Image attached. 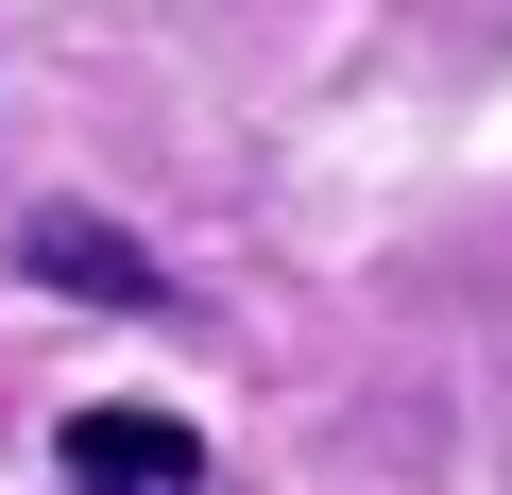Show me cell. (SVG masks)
<instances>
[{"mask_svg": "<svg viewBox=\"0 0 512 495\" xmlns=\"http://www.w3.org/2000/svg\"><path fill=\"white\" fill-rule=\"evenodd\" d=\"M18 257H35V291H103V308H171V274L137 257L120 222H35Z\"/></svg>", "mask_w": 512, "mask_h": 495, "instance_id": "cell-2", "label": "cell"}, {"mask_svg": "<svg viewBox=\"0 0 512 495\" xmlns=\"http://www.w3.org/2000/svg\"><path fill=\"white\" fill-rule=\"evenodd\" d=\"M52 461H69V495H205V427H171V410H69Z\"/></svg>", "mask_w": 512, "mask_h": 495, "instance_id": "cell-1", "label": "cell"}]
</instances>
